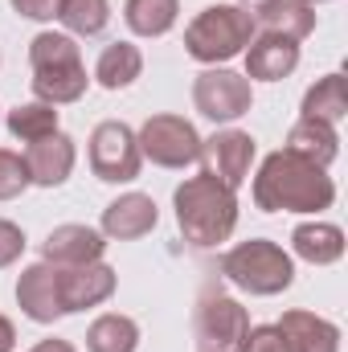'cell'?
I'll return each instance as SVG.
<instances>
[{
  "label": "cell",
  "instance_id": "6da1fadb",
  "mask_svg": "<svg viewBox=\"0 0 348 352\" xmlns=\"http://www.w3.org/2000/svg\"><path fill=\"white\" fill-rule=\"evenodd\" d=\"M336 201V184L320 164L295 152H270L254 176V205L266 213H320Z\"/></svg>",
  "mask_w": 348,
  "mask_h": 352
},
{
  "label": "cell",
  "instance_id": "7a4b0ae2",
  "mask_svg": "<svg viewBox=\"0 0 348 352\" xmlns=\"http://www.w3.org/2000/svg\"><path fill=\"white\" fill-rule=\"evenodd\" d=\"M173 205H176V226H180L184 242L197 246V250L221 246L234 234V226H238V197H234V188H226L209 173L188 176L176 188Z\"/></svg>",
  "mask_w": 348,
  "mask_h": 352
},
{
  "label": "cell",
  "instance_id": "3957f363",
  "mask_svg": "<svg viewBox=\"0 0 348 352\" xmlns=\"http://www.w3.org/2000/svg\"><path fill=\"white\" fill-rule=\"evenodd\" d=\"M29 66H33L37 102L62 107V102H78L87 94V66L78 58L74 37H66V33H37L29 41Z\"/></svg>",
  "mask_w": 348,
  "mask_h": 352
},
{
  "label": "cell",
  "instance_id": "277c9868",
  "mask_svg": "<svg viewBox=\"0 0 348 352\" xmlns=\"http://www.w3.org/2000/svg\"><path fill=\"white\" fill-rule=\"evenodd\" d=\"M254 33H259L254 16L242 4H209L184 29V50H188V58H197L205 66H217V62H230V58L246 54Z\"/></svg>",
  "mask_w": 348,
  "mask_h": 352
},
{
  "label": "cell",
  "instance_id": "5b68a950",
  "mask_svg": "<svg viewBox=\"0 0 348 352\" xmlns=\"http://www.w3.org/2000/svg\"><path fill=\"white\" fill-rule=\"evenodd\" d=\"M221 274L246 295H283L295 283V263L283 246L266 238H250L221 258Z\"/></svg>",
  "mask_w": 348,
  "mask_h": 352
},
{
  "label": "cell",
  "instance_id": "8992f818",
  "mask_svg": "<svg viewBox=\"0 0 348 352\" xmlns=\"http://www.w3.org/2000/svg\"><path fill=\"white\" fill-rule=\"evenodd\" d=\"M135 144H140V156H148L160 168H184L201 160V135L180 115H152L140 127Z\"/></svg>",
  "mask_w": 348,
  "mask_h": 352
},
{
  "label": "cell",
  "instance_id": "52a82bcc",
  "mask_svg": "<svg viewBox=\"0 0 348 352\" xmlns=\"http://www.w3.org/2000/svg\"><path fill=\"white\" fill-rule=\"evenodd\" d=\"M140 144L135 131L119 119H107L90 131V168L107 184H127L140 176Z\"/></svg>",
  "mask_w": 348,
  "mask_h": 352
},
{
  "label": "cell",
  "instance_id": "ba28073f",
  "mask_svg": "<svg viewBox=\"0 0 348 352\" xmlns=\"http://www.w3.org/2000/svg\"><path fill=\"white\" fill-rule=\"evenodd\" d=\"M254 94H250V78L246 74H234V70H217L209 66L205 74H197L193 82V107L213 119V123H234L250 111Z\"/></svg>",
  "mask_w": 348,
  "mask_h": 352
},
{
  "label": "cell",
  "instance_id": "9c48e42d",
  "mask_svg": "<svg viewBox=\"0 0 348 352\" xmlns=\"http://www.w3.org/2000/svg\"><path fill=\"white\" fill-rule=\"evenodd\" d=\"M250 332V316L238 299L230 295H201V307H197V340L201 352H238L242 349V336Z\"/></svg>",
  "mask_w": 348,
  "mask_h": 352
},
{
  "label": "cell",
  "instance_id": "30bf717a",
  "mask_svg": "<svg viewBox=\"0 0 348 352\" xmlns=\"http://www.w3.org/2000/svg\"><path fill=\"white\" fill-rule=\"evenodd\" d=\"M254 140L246 131H217L209 140H201V160H205V173L213 180H221L226 188H238L246 176H250V164H254Z\"/></svg>",
  "mask_w": 348,
  "mask_h": 352
},
{
  "label": "cell",
  "instance_id": "8fae6325",
  "mask_svg": "<svg viewBox=\"0 0 348 352\" xmlns=\"http://www.w3.org/2000/svg\"><path fill=\"white\" fill-rule=\"evenodd\" d=\"M58 287H62V311H87L115 295V270L107 263L87 266H58Z\"/></svg>",
  "mask_w": 348,
  "mask_h": 352
},
{
  "label": "cell",
  "instance_id": "7c38bea8",
  "mask_svg": "<svg viewBox=\"0 0 348 352\" xmlns=\"http://www.w3.org/2000/svg\"><path fill=\"white\" fill-rule=\"evenodd\" d=\"M17 303L33 324H54L62 311V287H58V266L33 263L17 278Z\"/></svg>",
  "mask_w": 348,
  "mask_h": 352
},
{
  "label": "cell",
  "instance_id": "4fadbf2b",
  "mask_svg": "<svg viewBox=\"0 0 348 352\" xmlns=\"http://www.w3.org/2000/svg\"><path fill=\"white\" fill-rule=\"evenodd\" d=\"M160 221V209L148 192H123L119 201H111L102 209V234L115 242H135L144 234H152Z\"/></svg>",
  "mask_w": 348,
  "mask_h": 352
},
{
  "label": "cell",
  "instance_id": "5bb4252c",
  "mask_svg": "<svg viewBox=\"0 0 348 352\" xmlns=\"http://www.w3.org/2000/svg\"><path fill=\"white\" fill-rule=\"evenodd\" d=\"M25 168H29V180L41 184V188H58L66 184L70 173H74V140L66 131H54L37 144H29L25 152Z\"/></svg>",
  "mask_w": 348,
  "mask_h": 352
},
{
  "label": "cell",
  "instance_id": "9a60e30c",
  "mask_svg": "<svg viewBox=\"0 0 348 352\" xmlns=\"http://www.w3.org/2000/svg\"><path fill=\"white\" fill-rule=\"evenodd\" d=\"M102 250H107V242H102V234L90 230V226H58V230H50V238H45V246H41V254H45L50 266L102 263Z\"/></svg>",
  "mask_w": 348,
  "mask_h": 352
},
{
  "label": "cell",
  "instance_id": "2e32d148",
  "mask_svg": "<svg viewBox=\"0 0 348 352\" xmlns=\"http://www.w3.org/2000/svg\"><path fill=\"white\" fill-rule=\"evenodd\" d=\"M250 16H254V29L287 41H303L316 29V8L307 0H259Z\"/></svg>",
  "mask_w": 348,
  "mask_h": 352
},
{
  "label": "cell",
  "instance_id": "e0dca14e",
  "mask_svg": "<svg viewBox=\"0 0 348 352\" xmlns=\"http://www.w3.org/2000/svg\"><path fill=\"white\" fill-rule=\"evenodd\" d=\"M295 66H299V41L262 33V37H254V41L246 45V78L279 82V78H287Z\"/></svg>",
  "mask_w": 348,
  "mask_h": 352
},
{
  "label": "cell",
  "instance_id": "ac0fdd59",
  "mask_svg": "<svg viewBox=\"0 0 348 352\" xmlns=\"http://www.w3.org/2000/svg\"><path fill=\"white\" fill-rule=\"evenodd\" d=\"M279 332L287 336L291 352H340V328L316 311H287Z\"/></svg>",
  "mask_w": 348,
  "mask_h": 352
},
{
  "label": "cell",
  "instance_id": "d6986e66",
  "mask_svg": "<svg viewBox=\"0 0 348 352\" xmlns=\"http://www.w3.org/2000/svg\"><path fill=\"white\" fill-rule=\"evenodd\" d=\"M291 246H295V254L303 263H312V266L340 263L345 258V230L328 226V221H303V226H295Z\"/></svg>",
  "mask_w": 348,
  "mask_h": 352
},
{
  "label": "cell",
  "instance_id": "ffe728a7",
  "mask_svg": "<svg viewBox=\"0 0 348 352\" xmlns=\"http://www.w3.org/2000/svg\"><path fill=\"white\" fill-rule=\"evenodd\" d=\"M287 152L328 168L340 152V140H336V127L332 123H320V119H299L291 131H287Z\"/></svg>",
  "mask_w": 348,
  "mask_h": 352
},
{
  "label": "cell",
  "instance_id": "44dd1931",
  "mask_svg": "<svg viewBox=\"0 0 348 352\" xmlns=\"http://www.w3.org/2000/svg\"><path fill=\"white\" fill-rule=\"evenodd\" d=\"M140 70H144V54L131 41H115V45H107L98 54L94 78H98V87H107V90H123L140 78Z\"/></svg>",
  "mask_w": 348,
  "mask_h": 352
},
{
  "label": "cell",
  "instance_id": "7402d4cb",
  "mask_svg": "<svg viewBox=\"0 0 348 352\" xmlns=\"http://www.w3.org/2000/svg\"><path fill=\"white\" fill-rule=\"evenodd\" d=\"M348 115V82L345 74H324L316 87L303 94V119H320V123H340Z\"/></svg>",
  "mask_w": 348,
  "mask_h": 352
},
{
  "label": "cell",
  "instance_id": "603a6c76",
  "mask_svg": "<svg viewBox=\"0 0 348 352\" xmlns=\"http://www.w3.org/2000/svg\"><path fill=\"white\" fill-rule=\"evenodd\" d=\"M176 12H180V0H127L123 21L140 37H164L176 25Z\"/></svg>",
  "mask_w": 348,
  "mask_h": 352
},
{
  "label": "cell",
  "instance_id": "cb8c5ba5",
  "mask_svg": "<svg viewBox=\"0 0 348 352\" xmlns=\"http://www.w3.org/2000/svg\"><path fill=\"white\" fill-rule=\"evenodd\" d=\"M140 328L127 316H98L87 328V352H135Z\"/></svg>",
  "mask_w": 348,
  "mask_h": 352
},
{
  "label": "cell",
  "instance_id": "d4e9b609",
  "mask_svg": "<svg viewBox=\"0 0 348 352\" xmlns=\"http://www.w3.org/2000/svg\"><path fill=\"white\" fill-rule=\"evenodd\" d=\"M8 131L21 144H37V140L58 131V111L50 102H21V107L8 111Z\"/></svg>",
  "mask_w": 348,
  "mask_h": 352
},
{
  "label": "cell",
  "instance_id": "484cf974",
  "mask_svg": "<svg viewBox=\"0 0 348 352\" xmlns=\"http://www.w3.org/2000/svg\"><path fill=\"white\" fill-rule=\"evenodd\" d=\"M58 21L78 37H98L111 21V4L107 0H58Z\"/></svg>",
  "mask_w": 348,
  "mask_h": 352
},
{
  "label": "cell",
  "instance_id": "4316f807",
  "mask_svg": "<svg viewBox=\"0 0 348 352\" xmlns=\"http://www.w3.org/2000/svg\"><path fill=\"white\" fill-rule=\"evenodd\" d=\"M29 184H33V180H29V168H25V156H17V152L0 148V201L21 197Z\"/></svg>",
  "mask_w": 348,
  "mask_h": 352
},
{
  "label": "cell",
  "instance_id": "83f0119b",
  "mask_svg": "<svg viewBox=\"0 0 348 352\" xmlns=\"http://www.w3.org/2000/svg\"><path fill=\"white\" fill-rule=\"evenodd\" d=\"M238 352H291L287 336L279 332V324H259L242 336V349Z\"/></svg>",
  "mask_w": 348,
  "mask_h": 352
},
{
  "label": "cell",
  "instance_id": "f1b7e54d",
  "mask_svg": "<svg viewBox=\"0 0 348 352\" xmlns=\"http://www.w3.org/2000/svg\"><path fill=\"white\" fill-rule=\"evenodd\" d=\"M21 254H25V234H21V226H12V221L0 217V266H12Z\"/></svg>",
  "mask_w": 348,
  "mask_h": 352
},
{
  "label": "cell",
  "instance_id": "f546056e",
  "mask_svg": "<svg viewBox=\"0 0 348 352\" xmlns=\"http://www.w3.org/2000/svg\"><path fill=\"white\" fill-rule=\"evenodd\" d=\"M8 4L29 21H54L58 16V0H8Z\"/></svg>",
  "mask_w": 348,
  "mask_h": 352
},
{
  "label": "cell",
  "instance_id": "4dcf8cb0",
  "mask_svg": "<svg viewBox=\"0 0 348 352\" xmlns=\"http://www.w3.org/2000/svg\"><path fill=\"white\" fill-rule=\"evenodd\" d=\"M12 344H17V328L0 316V352H12Z\"/></svg>",
  "mask_w": 348,
  "mask_h": 352
},
{
  "label": "cell",
  "instance_id": "1f68e13d",
  "mask_svg": "<svg viewBox=\"0 0 348 352\" xmlns=\"http://www.w3.org/2000/svg\"><path fill=\"white\" fill-rule=\"evenodd\" d=\"M33 352H74V344H70V340H58V336H50V340H41Z\"/></svg>",
  "mask_w": 348,
  "mask_h": 352
},
{
  "label": "cell",
  "instance_id": "d6a6232c",
  "mask_svg": "<svg viewBox=\"0 0 348 352\" xmlns=\"http://www.w3.org/2000/svg\"><path fill=\"white\" fill-rule=\"evenodd\" d=\"M307 4H312V8H316V4H328V0H307Z\"/></svg>",
  "mask_w": 348,
  "mask_h": 352
}]
</instances>
